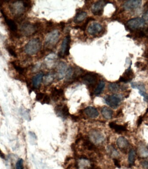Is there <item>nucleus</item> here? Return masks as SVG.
Here are the masks:
<instances>
[{
	"label": "nucleus",
	"instance_id": "11",
	"mask_svg": "<svg viewBox=\"0 0 148 169\" xmlns=\"http://www.w3.org/2000/svg\"><path fill=\"white\" fill-rule=\"evenodd\" d=\"M142 1L140 0H131L127 1L123 5V8L125 10H129L137 8L141 6Z\"/></svg>",
	"mask_w": 148,
	"mask_h": 169
},
{
	"label": "nucleus",
	"instance_id": "29",
	"mask_svg": "<svg viewBox=\"0 0 148 169\" xmlns=\"http://www.w3.org/2000/svg\"><path fill=\"white\" fill-rule=\"evenodd\" d=\"M120 88H121L120 86L117 83H111L108 85V89L111 92H115L120 90Z\"/></svg>",
	"mask_w": 148,
	"mask_h": 169
},
{
	"label": "nucleus",
	"instance_id": "30",
	"mask_svg": "<svg viewBox=\"0 0 148 169\" xmlns=\"http://www.w3.org/2000/svg\"><path fill=\"white\" fill-rule=\"evenodd\" d=\"M54 75L53 74H49L45 78L44 83L45 85H50L54 80Z\"/></svg>",
	"mask_w": 148,
	"mask_h": 169
},
{
	"label": "nucleus",
	"instance_id": "22",
	"mask_svg": "<svg viewBox=\"0 0 148 169\" xmlns=\"http://www.w3.org/2000/svg\"><path fill=\"white\" fill-rule=\"evenodd\" d=\"M87 14L86 12L82 11L76 14L74 17V21L75 23H79L82 22L86 18Z\"/></svg>",
	"mask_w": 148,
	"mask_h": 169
},
{
	"label": "nucleus",
	"instance_id": "26",
	"mask_svg": "<svg viewBox=\"0 0 148 169\" xmlns=\"http://www.w3.org/2000/svg\"><path fill=\"white\" fill-rule=\"evenodd\" d=\"M131 87L133 88L138 89L139 91H143L146 92V88L145 85L142 83L140 82H133L131 83Z\"/></svg>",
	"mask_w": 148,
	"mask_h": 169
},
{
	"label": "nucleus",
	"instance_id": "13",
	"mask_svg": "<svg viewBox=\"0 0 148 169\" xmlns=\"http://www.w3.org/2000/svg\"><path fill=\"white\" fill-rule=\"evenodd\" d=\"M134 74L133 71L131 69V66L130 67L126 70L122 77H121L119 79V82H123L124 83H128L130 82L134 78Z\"/></svg>",
	"mask_w": 148,
	"mask_h": 169
},
{
	"label": "nucleus",
	"instance_id": "44",
	"mask_svg": "<svg viewBox=\"0 0 148 169\" xmlns=\"http://www.w3.org/2000/svg\"><path fill=\"white\" fill-rule=\"evenodd\" d=\"M60 26H61V28H62V30H63L65 26V23L64 22H61L60 23Z\"/></svg>",
	"mask_w": 148,
	"mask_h": 169
},
{
	"label": "nucleus",
	"instance_id": "32",
	"mask_svg": "<svg viewBox=\"0 0 148 169\" xmlns=\"http://www.w3.org/2000/svg\"><path fill=\"white\" fill-rule=\"evenodd\" d=\"M108 152L110 153V155L113 157H116L119 155L118 152L116 151V150L111 146H109L107 148Z\"/></svg>",
	"mask_w": 148,
	"mask_h": 169
},
{
	"label": "nucleus",
	"instance_id": "15",
	"mask_svg": "<svg viewBox=\"0 0 148 169\" xmlns=\"http://www.w3.org/2000/svg\"><path fill=\"white\" fill-rule=\"evenodd\" d=\"M84 112L89 118L95 119L98 116L99 113L97 109L92 106H88L85 108Z\"/></svg>",
	"mask_w": 148,
	"mask_h": 169
},
{
	"label": "nucleus",
	"instance_id": "23",
	"mask_svg": "<svg viewBox=\"0 0 148 169\" xmlns=\"http://www.w3.org/2000/svg\"><path fill=\"white\" fill-rule=\"evenodd\" d=\"M83 146L86 149L89 150H96L97 148L94 143L88 139L83 140Z\"/></svg>",
	"mask_w": 148,
	"mask_h": 169
},
{
	"label": "nucleus",
	"instance_id": "17",
	"mask_svg": "<svg viewBox=\"0 0 148 169\" xmlns=\"http://www.w3.org/2000/svg\"><path fill=\"white\" fill-rule=\"evenodd\" d=\"M57 56L55 53H51L47 56L45 59V64L47 67L51 68L55 65L57 59Z\"/></svg>",
	"mask_w": 148,
	"mask_h": 169
},
{
	"label": "nucleus",
	"instance_id": "42",
	"mask_svg": "<svg viewBox=\"0 0 148 169\" xmlns=\"http://www.w3.org/2000/svg\"><path fill=\"white\" fill-rule=\"evenodd\" d=\"M142 165L144 168L148 169V161H144L141 163Z\"/></svg>",
	"mask_w": 148,
	"mask_h": 169
},
{
	"label": "nucleus",
	"instance_id": "10",
	"mask_svg": "<svg viewBox=\"0 0 148 169\" xmlns=\"http://www.w3.org/2000/svg\"><path fill=\"white\" fill-rule=\"evenodd\" d=\"M84 83L89 86H93L95 84L98 80L97 76L94 73H87L82 77Z\"/></svg>",
	"mask_w": 148,
	"mask_h": 169
},
{
	"label": "nucleus",
	"instance_id": "48",
	"mask_svg": "<svg viewBox=\"0 0 148 169\" xmlns=\"http://www.w3.org/2000/svg\"></svg>",
	"mask_w": 148,
	"mask_h": 169
},
{
	"label": "nucleus",
	"instance_id": "3",
	"mask_svg": "<svg viewBox=\"0 0 148 169\" xmlns=\"http://www.w3.org/2000/svg\"><path fill=\"white\" fill-rule=\"evenodd\" d=\"M59 32L58 30H54L50 32L45 37V45L47 47H52L56 45L59 40Z\"/></svg>",
	"mask_w": 148,
	"mask_h": 169
},
{
	"label": "nucleus",
	"instance_id": "9",
	"mask_svg": "<svg viewBox=\"0 0 148 169\" xmlns=\"http://www.w3.org/2000/svg\"><path fill=\"white\" fill-rule=\"evenodd\" d=\"M10 8V10L13 14L16 15L21 14L26 8L24 6L23 1H17L13 3Z\"/></svg>",
	"mask_w": 148,
	"mask_h": 169
},
{
	"label": "nucleus",
	"instance_id": "16",
	"mask_svg": "<svg viewBox=\"0 0 148 169\" xmlns=\"http://www.w3.org/2000/svg\"><path fill=\"white\" fill-rule=\"evenodd\" d=\"M116 144L119 148L121 150L127 149L129 145V143L124 137H120L116 141Z\"/></svg>",
	"mask_w": 148,
	"mask_h": 169
},
{
	"label": "nucleus",
	"instance_id": "12",
	"mask_svg": "<svg viewBox=\"0 0 148 169\" xmlns=\"http://www.w3.org/2000/svg\"><path fill=\"white\" fill-rule=\"evenodd\" d=\"M103 30V27L98 23H93L88 27L87 31L90 34L94 36L100 34Z\"/></svg>",
	"mask_w": 148,
	"mask_h": 169
},
{
	"label": "nucleus",
	"instance_id": "45",
	"mask_svg": "<svg viewBox=\"0 0 148 169\" xmlns=\"http://www.w3.org/2000/svg\"><path fill=\"white\" fill-rule=\"evenodd\" d=\"M0 157H1L2 158H3V159H4V158H5V156H4L3 153V152H2L1 149H0Z\"/></svg>",
	"mask_w": 148,
	"mask_h": 169
},
{
	"label": "nucleus",
	"instance_id": "27",
	"mask_svg": "<svg viewBox=\"0 0 148 169\" xmlns=\"http://www.w3.org/2000/svg\"><path fill=\"white\" fill-rule=\"evenodd\" d=\"M105 86V83L104 81L101 80V81H100L94 90V94L96 95H99L104 90Z\"/></svg>",
	"mask_w": 148,
	"mask_h": 169
},
{
	"label": "nucleus",
	"instance_id": "25",
	"mask_svg": "<svg viewBox=\"0 0 148 169\" xmlns=\"http://www.w3.org/2000/svg\"><path fill=\"white\" fill-rule=\"evenodd\" d=\"M138 153L139 156L142 158H146L148 157V149L144 146L138 148Z\"/></svg>",
	"mask_w": 148,
	"mask_h": 169
},
{
	"label": "nucleus",
	"instance_id": "18",
	"mask_svg": "<svg viewBox=\"0 0 148 169\" xmlns=\"http://www.w3.org/2000/svg\"><path fill=\"white\" fill-rule=\"evenodd\" d=\"M43 74L42 72H40L35 76L32 79V83L35 88L39 87L43 79Z\"/></svg>",
	"mask_w": 148,
	"mask_h": 169
},
{
	"label": "nucleus",
	"instance_id": "36",
	"mask_svg": "<svg viewBox=\"0 0 148 169\" xmlns=\"http://www.w3.org/2000/svg\"><path fill=\"white\" fill-rule=\"evenodd\" d=\"M13 65L14 66V67L15 69L18 72H19L21 74L23 73V72H24V69H23V68H22L21 66L17 65H16L14 63L13 64Z\"/></svg>",
	"mask_w": 148,
	"mask_h": 169
},
{
	"label": "nucleus",
	"instance_id": "31",
	"mask_svg": "<svg viewBox=\"0 0 148 169\" xmlns=\"http://www.w3.org/2000/svg\"><path fill=\"white\" fill-rule=\"evenodd\" d=\"M73 72H74V70H73V68L72 67H70L67 70L66 75H65L66 79L67 80H70L72 78Z\"/></svg>",
	"mask_w": 148,
	"mask_h": 169
},
{
	"label": "nucleus",
	"instance_id": "34",
	"mask_svg": "<svg viewBox=\"0 0 148 169\" xmlns=\"http://www.w3.org/2000/svg\"><path fill=\"white\" fill-rule=\"evenodd\" d=\"M92 20H94V19H93V18H92V17H88V18H87L86 21L85 23H84V25H82V26L81 27V29L83 31H85V30L86 28L87 27V24L89 23V22L91 21H92Z\"/></svg>",
	"mask_w": 148,
	"mask_h": 169
},
{
	"label": "nucleus",
	"instance_id": "20",
	"mask_svg": "<svg viewBox=\"0 0 148 169\" xmlns=\"http://www.w3.org/2000/svg\"><path fill=\"white\" fill-rule=\"evenodd\" d=\"M1 13L3 15V17H4L5 21H6L7 25L11 30V31H13V32L16 31V30H17V25H16L15 22L11 19H8L4 14L3 12H1Z\"/></svg>",
	"mask_w": 148,
	"mask_h": 169
},
{
	"label": "nucleus",
	"instance_id": "38",
	"mask_svg": "<svg viewBox=\"0 0 148 169\" xmlns=\"http://www.w3.org/2000/svg\"><path fill=\"white\" fill-rule=\"evenodd\" d=\"M7 50H8V51L9 52L10 54H11V55H12L13 57H16V53L15 51L13 48H11V47H8L7 48Z\"/></svg>",
	"mask_w": 148,
	"mask_h": 169
},
{
	"label": "nucleus",
	"instance_id": "21",
	"mask_svg": "<svg viewBox=\"0 0 148 169\" xmlns=\"http://www.w3.org/2000/svg\"><path fill=\"white\" fill-rule=\"evenodd\" d=\"M101 114L105 119H110L112 118L113 112L111 108L107 107H104L101 111Z\"/></svg>",
	"mask_w": 148,
	"mask_h": 169
},
{
	"label": "nucleus",
	"instance_id": "14",
	"mask_svg": "<svg viewBox=\"0 0 148 169\" xmlns=\"http://www.w3.org/2000/svg\"><path fill=\"white\" fill-rule=\"evenodd\" d=\"M67 66L65 62H60L58 66V76L59 79H62L66 75Z\"/></svg>",
	"mask_w": 148,
	"mask_h": 169
},
{
	"label": "nucleus",
	"instance_id": "43",
	"mask_svg": "<svg viewBox=\"0 0 148 169\" xmlns=\"http://www.w3.org/2000/svg\"><path fill=\"white\" fill-rule=\"evenodd\" d=\"M142 121H143V118L142 116L139 117V119H138V121H137V126H140L141 124L142 123Z\"/></svg>",
	"mask_w": 148,
	"mask_h": 169
},
{
	"label": "nucleus",
	"instance_id": "1",
	"mask_svg": "<svg viewBox=\"0 0 148 169\" xmlns=\"http://www.w3.org/2000/svg\"><path fill=\"white\" fill-rule=\"evenodd\" d=\"M41 48V42L39 38H34L30 40L25 46L24 51L29 55L36 54Z\"/></svg>",
	"mask_w": 148,
	"mask_h": 169
},
{
	"label": "nucleus",
	"instance_id": "6",
	"mask_svg": "<svg viewBox=\"0 0 148 169\" xmlns=\"http://www.w3.org/2000/svg\"><path fill=\"white\" fill-rule=\"evenodd\" d=\"M70 35L67 36L63 40L62 43L60 52L59 53V57H63L65 56H68L70 54Z\"/></svg>",
	"mask_w": 148,
	"mask_h": 169
},
{
	"label": "nucleus",
	"instance_id": "40",
	"mask_svg": "<svg viewBox=\"0 0 148 169\" xmlns=\"http://www.w3.org/2000/svg\"><path fill=\"white\" fill-rule=\"evenodd\" d=\"M142 18L144 21L148 23V10L143 14Z\"/></svg>",
	"mask_w": 148,
	"mask_h": 169
},
{
	"label": "nucleus",
	"instance_id": "35",
	"mask_svg": "<svg viewBox=\"0 0 148 169\" xmlns=\"http://www.w3.org/2000/svg\"><path fill=\"white\" fill-rule=\"evenodd\" d=\"M139 94L141 96H143L144 98V100L146 102L148 103V94L146 92H143V91H139Z\"/></svg>",
	"mask_w": 148,
	"mask_h": 169
},
{
	"label": "nucleus",
	"instance_id": "37",
	"mask_svg": "<svg viewBox=\"0 0 148 169\" xmlns=\"http://www.w3.org/2000/svg\"><path fill=\"white\" fill-rule=\"evenodd\" d=\"M50 101V96L48 95H45L43 99V101H42V104H49V103Z\"/></svg>",
	"mask_w": 148,
	"mask_h": 169
},
{
	"label": "nucleus",
	"instance_id": "47",
	"mask_svg": "<svg viewBox=\"0 0 148 169\" xmlns=\"http://www.w3.org/2000/svg\"><path fill=\"white\" fill-rule=\"evenodd\" d=\"M0 6H1V1H0Z\"/></svg>",
	"mask_w": 148,
	"mask_h": 169
},
{
	"label": "nucleus",
	"instance_id": "24",
	"mask_svg": "<svg viewBox=\"0 0 148 169\" xmlns=\"http://www.w3.org/2000/svg\"><path fill=\"white\" fill-rule=\"evenodd\" d=\"M109 126L112 129H114L117 133L125 131L127 130V128L124 126H120V125H116L115 123L114 122H110L109 124Z\"/></svg>",
	"mask_w": 148,
	"mask_h": 169
},
{
	"label": "nucleus",
	"instance_id": "7",
	"mask_svg": "<svg viewBox=\"0 0 148 169\" xmlns=\"http://www.w3.org/2000/svg\"><path fill=\"white\" fill-rule=\"evenodd\" d=\"M108 2L105 1H99L93 4L92 7V13L94 15H102L104 11V8Z\"/></svg>",
	"mask_w": 148,
	"mask_h": 169
},
{
	"label": "nucleus",
	"instance_id": "46",
	"mask_svg": "<svg viewBox=\"0 0 148 169\" xmlns=\"http://www.w3.org/2000/svg\"><path fill=\"white\" fill-rule=\"evenodd\" d=\"M147 112L148 113V107L147 109Z\"/></svg>",
	"mask_w": 148,
	"mask_h": 169
},
{
	"label": "nucleus",
	"instance_id": "39",
	"mask_svg": "<svg viewBox=\"0 0 148 169\" xmlns=\"http://www.w3.org/2000/svg\"><path fill=\"white\" fill-rule=\"evenodd\" d=\"M44 96V94L41 92L37 94L36 95V100L37 101H40L43 99Z\"/></svg>",
	"mask_w": 148,
	"mask_h": 169
},
{
	"label": "nucleus",
	"instance_id": "4",
	"mask_svg": "<svg viewBox=\"0 0 148 169\" xmlns=\"http://www.w3.org/2000/svg\"><path fill=\"white\" fill-rule=\"evenodd\" d=\"M145 25V21L142 18L140 17L133 18L128 21L127 27L131 30H137L142 28Z\"/></svg>",
	"mask_w": 148,
	"mask_h": 169
},
{
	"label": "nucleus",
	"instance_id": "8",
	"mask_svg": "<svg viewBox=\"0 0 148 169\" xmlns=\"http://www.w3.org/2000/svg\"><path fill=\"white\" fill-rule=\"evenodd\" d=\"M89 138L92 142L96 143H101L105 140V137L103 134L96 130H91L89 132Z\"/></svg>",
	"mask_w": 148,
	"mask_h": 169
},
{
	"label": "nucleus",
	"instance_id": "19",
	"mask_svg": "<svg viewBox=\"0 0 148 169\" xmlns=\"http://www.w3.org/2000/svg\"><path fill=\"white\" fill-rule=\"evenodd\" d=\"M63 94L64 92L63 89L54 88L52 91V98L54 101H57Z\"/></svg>",
	"mask_w": 148,
	"mask_h": 169
},
{
	"label": "nucleus",
	"instance_id": "41",
	"mask_svg": "<svg viewBox=\"0 0 148 169\" xmlns=\"http://www.w3.org/2000/svg\"><path fill=\"white\" fill-rule=\"evenodd\" d=\"M114 163L116 167L118 168H120V163H119V161L116 159H114Z\"/></svg>",
	"mask_w": 148,
	"mask_h": 169
},
{
	"label": "nucleus",
	"instance_id": "2",
	"mask_svg": "<svg viewBox=\"0 0 148 169\" xmlns=\"http://www.w3.org/2000/svg\"><path fill=\"white\" fill-rule=\"evenodd\" d=\"M123 100L122 95L119 94H113L107 95L105 98L106 103L111 108L116 109Z\"/></svg>",
	"mask_w": 148,
	"mask_h": 169
},
{
	"label": "nucleus",
	"instance_id": "5",
	"mask_svg": "<svg viewBox=\"0 0 148 169\" xmlns=\"http://www.w3.org/2000/svg\"><path fill=\"white\" fill-rule=\"evenodd\" d=\"M38 26L30 23H24L21 28L22 34L26 37L33 35L37 31Z\"/></svg>",
	"mask_w": 148,
	"mask_h": 169
},
{
	"label": "nucleus",
	"instance_id": "28",
	"mask_svg": "<svg viewBox=\"0 0 148 169\" xmlns=\"http://www.w3.org/2000/svg\"><path fill=\"white\" fill-rule=\"evenodd\" d=\"M135 156L136 153L135 150L133 149H130L128 155V161L130 165H133L134 163Z\"/></svg>",
	"mask_w": 148,
	"mask_h": 169
},
{
	"label": "nucleus",
	"instance_id": "33",
	"mask_svg": "<svg viewBox=\"0 0 148 169\" xmlns=\"http://www.w3.org/2000/svg\"><path fill=\"white\" fill-rule=\"evenodd\" d=\"M23 161L22 159H20L16 163V169H23Z\"/></svg>",
	"mask_w": 148,
	"mask_h": 169
}]
</instances>
